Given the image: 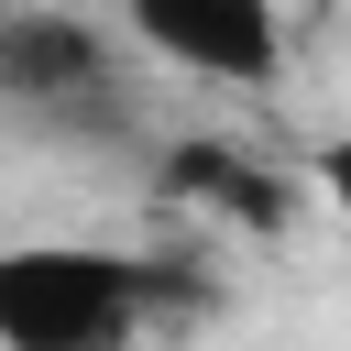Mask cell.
I'll list each match as a JSON object with an SVG mask.
<instances>
[{
  "label": "cell",
  "mask_w": 351,
  "mask_h": 351,
  "mask_svg": "<svg viewBox=\"0 0 351 351\" xmlns=\"http://www.w3.org/2000/svg\"><path fill=\"white\" fill-rule=\"evenodd\" d=\"M121 22L208 88H274L285 77V11L274 0H121Z\"/></svg>",
  "instance_id": "2"
},
{
  "label": "cell",
  "mask_w": 351,
  "mask_h": 351,
  "mask_svg": "<svg viewBox=\"0 0 351 351\" xmlns=\"http://www.w3.org/2000/svg\"><path fill=\"white\" fill-rule=\"evenodd\" d=\"M165 176H176V197H208V208H230L241 230H274V219H285V197H274L241 154H219V143H176Z\"/></svg>",
  "instance_id": "4"
},
{
  "label": "cell",
  "mask_w": 351,
  "mask_h": 351,
  "mask_svg": "<svg viewBox=\"0 0 351 351\" xmlns=\"http://www.w3.org/2000/svg\"><path fill=\"white\" fill-rule=\"evenodd\" d=\"M143 307H154V285L132 252H99V241L0 252V340L11 351H110L143 329Z\"/></svg>",
  "instance_id": "1"
},
{
  "label": "cell",
  "mask_w": 351,
  "mask_h": 351,
  "mask_svg": "<svg viewBox=\"0 0 351 351\" xmlns=\"http://www.w3.org/2000/svg\"><path fill=\"white\" fill-rule=\"evenodd\" d=\"M318 197L351 219V132H340V143H318Z\"/></svg>",
  "instance_id": "5"
},
{
  "label": "cell",
  "mask_w": 351,
  "mask_h": 351,
  "mask_svg": "<svg viewBox=\"0 0 351 351\" xmlns=\"http://www.w3.org/2000/svg\"><path fill=\"white\" fill-rule=\"evenodd\" d=\"M0 88H11L22 110H77V121L121 99L99 33H88V22H55V11H22V22L0 33Z\"/></svg>",
  "instance_id": "3"
}]
</instances>
